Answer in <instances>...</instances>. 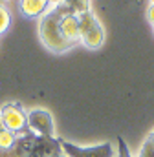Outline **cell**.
Returning a JSON list of instances; mask_svg holds the SVG:
<instances>
[{
    "label": "cell",
    "mask_w": 154,
    "mask_h": 157,
    "mask_svg": "<svg viewBox=\"0 0 154 157\" xmlns=\"http://www.w3.org/2000/svg\"><path fill=\"white\" fill-rule=\"evenodd\" d=\"M66 13H74L68 6L61 4L55 6L51 11H48L46 15L40 17V24H38V37L42 40V44L53 51V53H64L72 48V44L63 37L61 33V17Z\"/></svg>",
    "instance_id": "cell-1"
},
{
    "label": "cell",
    "mask_w": 154,
    "mask_h": 157,
    "mask_svg": "<svg viewBox=\"0 0 154 157\" xmlns=\"http://www.w3.org/2000/svg\"><path fill=\"white\" fill-rule=\"evenodd\" d=\"M77 20H79V35H81L79 42H83V46H86L88 49L101 48L105 42V29L97 20V17L92 11H83L77 13Z\"/></svg>",
    "instance_id": "cell-2"
},
{
    "label": "cell",
    "mask_w": 154,
    "mask_h": 157,
    "mask_svg": "<svg viewBox=\"0 0 154 157\" xmlns=\"http://www.w3.org/2000/svg\"><path fill=\"white\" fill-rule=\"evenodd\" d=\"M26 128L30 133L37 137H53L55 132L53 115L44 108H33L26 115Z\"/></svg>",
    "instance_id": "cell-3"
},
{
    "label": "cell",
    "mask_w": 154,
    "mask_h": 157,
    "mask_svg": "<svg viewBox=\"0 0 154 157\" xmlns=\"http://www.w3.org/2000/svg\"><path fill=\"white\" fill-rule=\"evenodd\" d=\"M61 152L66 157H114V148L110 143H101L94 146H77L74 143L59 139Z\"/></svg>",
    "instance_id": "cell-4"
},
{
    "label": "cell",
    "mask_w": 154,
    "mask_h": 157,
    "mask_svg": "<svg viewBox=\"0 0 154 157\" xmlns=\"http://www.w3.org/2000/svg\"><path fill=\"white\" fill-rule=\"evenodd\" d=\"M26 115H28V112H24V108L18 102H7L0 108V117L6 124V130L13 132L17 135L22 133V132H28Z\"/></svg>",
    "instance_id": "cell-5"
},
{
    "label": "cell",
    "mask_w": 154,
    "mask_h": 157,
    "mask_svg": "<svg viewBox=\"0 0 154 157\" xmlns=\"http://www.w3.org/2000/svg\"><path fill=\"white\" fill-rule=\"evenodd\" d=\"M59 26H61L63 37L68 40L72 46L81 40V35H79V20H77L75 13H66V15H63Z\"/></svg>",
    "instance_id": "cell-6"
},
{
    "label": "cell",
    "mask_w": 154,
    "mask_h": 157,
    "mask_svg": "<svg viewBox=\"0 0 154 157\" xmlns=\"http://www.w3.org/2000/svg\"><path fill=\"white\" fill-rule=\"evenodd\" d=\"M48 7H50V0H20V11L30 18L46 15Z\"/></svg>",
    "instance_id": "cell-7"
},
{
    "label": "cell",
    "mask_w": 154,
    "mask_h": 157,
    "mask_svg": "<svg viewBox=\"0 0 154 157\" xmlns=\"http://www.w3.org/2000/svg\"><path fill=\"white\" fill-rule=\"evenodd\" d=\"M15 143H17V133H13L9 130H2L0 132V150L2 152H11Z\"/></svg>",
    "instance_id": "cell-8"
},
{
    "label": "cell",
    "mask_w": 154,
    "mask_h": 157,
    "mask_svg": "<svg viewBox=\"0 0 154 157\" xmlns=\"http://www.w3.org/2000/svg\"><path fill=\"white\" fill-rule=\"evenodd\" d=\"M64 6H68L75 15L83 11H90V0H64Z\"/></svg>",
    "instance_id": "cell-9"
},
{
    "label": "cell",
    "mask_w": 154,
    "mask_h": 157,
    "mask_svg": "<svg viewBox=\"0 0 154 157\" xmlns=\"http://www.w3.org/2000/svg\"><path fill=\"white\" fill-rule=\"evenodd\" d=\"M9 24H11V15H9V11L0 4V35H4V33L9 29Z\"/></svg>",
    "instance_id": "cell-10"
},
{
    "label": "cell",
    "mask_w": 154,
    "mask_h": 157,
    "mask_svg": "<svg viewBox=\"0 0 154 157\" xmlns=\"http://www.w3.org/2000/svg\"><path fill=\"white\" fill-rule=\"evenodd\" d=\"M138 157H154V144L149 141V139H145V141H143V144H141V148H140Z\"/></svg>",
    "instance_id": "cell-11"
},
{
    "label": "cell",
    "mask_w": 154,
    "mask_h": 157,
    "mask_svg": "<svg viewBox=\"0 0 154 157\" xmlns=\"http://www.w3.org/2000/svg\"><path fill=\"white\" fill-rule=\"evenodd\" d=\"M117 157H132V154H130V150H128V146H127L123 137H117Z\"/></svg>",
    "instance_id": "cell-12"
},
{
    "label": "cell",
    "mask_w": 154,
    "mask_h": 157,
    "mask_svg": "<svg viewBox=\"0 0 154 157\" xmlns=\"http://www.w3.org/2000/svg\"><path fill=\"white\" fill-rule=\"evenodd\" d=\"M147 18H149V22L152 24V28H154V4H151L147 7Z\"/></svg>",
    "instance_id": "cell-13"
},
{
    "label": "cell",
    "mask_w": 154,
    "mask_h": 157,
    "mask_svg": "<svg viewBox=\"0 0 154 157\" xmlns=\"http://www.w3.org/2000/svg\"><path fill=\"white\" fill-rule=\"evenodd\" d=\"M50 4H53V7H55V6H61V4H64V0H50Z\"/></svg>",
    "instance_id": "cell-14"
},
{
    "label": "cell",
    "mask_w": 154,
    "mask_h": 157,
    "mask_svg": "<svg viewBox=\"0 0 154 157\" xmlns=\"http://www.w3.org/2000/svg\"><path fill=\"white\" fill-rule=\"evenodd\" d=\"M147 139H149V141H151V143H152V144H154V128H152V130H151V133L147 135Z\"/></svg>",
    "instance_id": "cell-15"
},
{
    "label": "cell",
    "mask_w": 154,
    "mask_h": 157,
    "mask_svg": "<svg viewBox=\"0 0 154 157\" xmlns=\"http://www.w3.org/2000/svg\"><path fill=\"white\" fill-rule=\"evenodd\" d=\"M2 130H6V124H4V121H2V117H0V132Z\"/></svg>",
    "instance_id": "cell-16"
},
{
    "label": "cell",
    "mask_w": 154,
    "mask_h": 157,
    "mask_svg": "<svg viewBox=\"0 0 154 157\" xmlns=\"http://www.w3.org/2000/svg\"><path fill=\"white\" fill-rule=\"evenodd\" d=\"M53 157H66V155H64V154L61 152V154H57V155H53Z\"/></svg>",
    "instance_id": "cell-17"
},
{
    "label": "cell",
    "mask_w": 154,
    "mask_h": 157,
    "mask_svg": "<svg viewBox=\"0 0 154 157\" xmlns=\"http://www.w3.org/2000/svg\"><path fill=\"white\" fill-rule=\"evenodd\" d=\"M151 4H154V0H151Z\"/></svg>",
    "instance_id": "cell-18"
},
{
    "label": "cell",
    "mask_w": 154,
    "mask_h": 157,
    "mask_svg": "<svg viewBox=\"0 0 154 157\" xmlns=\"http://www.w3.org/2000/svg\"><path fill=\"white\" fill-rule=\"evenodd\" d=\"M0 2H4V0H0Z\"/></svg>",
    "instance_id": "cell-19"
}]
</instances>
